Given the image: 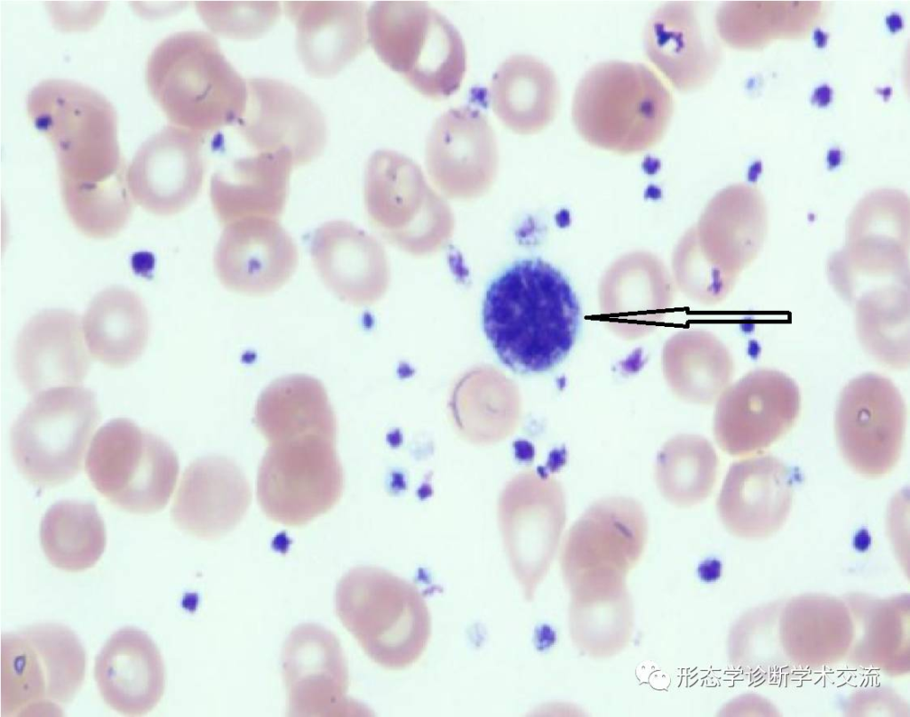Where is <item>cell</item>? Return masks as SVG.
Listing matches in <instances>:
<instances>
[{"label": "cell", "instance_id": "1", "mask_svg": "<svg viewBox=\"0 0 910 717\" xmlns=\"http://www.w3.org/2000/svg\"><path fill=\"white\" fill-rule=\"evenodd\" d=\"M27 112L56 154L60 195L74 226L91 238L116 235L133 200L113 105L82 84L47 79L28 93Z\"/></svg>", "mask_w": 910, "mask_h": 717}, {"label": "cell", "instance_id": "2", "mask_svg": "<svg viewBox=\"0 0 910 717\" xmlns=\"http://www.w3.org/2000/svg\"><path fill=\"white\" fill-rule=\"evenodd\" d=\"M580 306L567 278L539 259L515 261L489 285L483 327L499 360L523 374L547 371L570 353Z\"/></svg>", "mask_w": 910, "mask_h": 717}, {"label": "cell", "instance_id": "3", "mask_svg": "<svg viewBox=\"0 0 910 717\" xmlns=\"http://www.w3.org/2000/svg\"><path fill=\"white\" fill-rule=\"evenodd\" d=\"M148 91L172 125L203 135L243 117L247 83L203 31H182L162 40L146 65Z\"/></svg>", "mask_w": 910, "mask_h": 717}, {"label": "cell", "instance_id": "4", "mask_svg": "<svg viewBox=\"0 0 910 717\" xmlns=\"http://www.w3.org/2000/svg\"><path fill=\"white\" fill-rule=\"evenodd\" d=\"M673 97L648 66L619 60L592 67L578 84L574 127L591 146L619 155L645 151L663 138Z\"/></svg>", "mask_w": 910, "mask_h": 717}, {"label": "cell", "instance_id": "5", "mask_svg": "<svg viewBox=\"0 0 910 717\" xmlns=\"http://www.w3.org/2000/svg\"><path fill=\"white\" fill-rule=\"evenodd\" d=\"M336 613L364 653L389 670L423 654L431 635L427 605L417 586L384 569L360 566L339 581Z\"/></svg>", "mask_w": 910, "mask_h": 717}, {"label": "cell", "instance_id": "6", "mask_svg": "<svg viewBox=\"0 0 910 717\" xmlns=\"http://www.w3.org/2000/svg\"><path fill=\"white\" fill-rule=\"evenodd\" d=\"M369 41L380 60L420 94L446 99L467 70L463 38L425 1H377L367 12Z\"/></svg>", "mask_w": 910, "mask_h": 717}, {"label": "cell", "instance_id": "7", "mask_svg": "<svg viewBox=\"0 0 910 717\" xmlns=\"http://www.w3.org/2000/svg\"><path fill=\"white\" fill-rule=\"evenodd\" d=\"M86 653L68 627L36 624L1 637L2 716H58L85 675Z\"/></svg>", "mask_w": 910, "mask_h": 717}, {"label": "cell", "instance_id": "8", "mask_svg": "<svg viewBox=\"0 0 910 717\" xmlns=\"http://www.w3.org/2000/svg\"><path fill=\"white\" fill-rule=\"evenodd\" d=\"M100 418L90 389L61 386L38 394L11 427V452L19 472L43 488L73 479L82 469L85 449Z\"/></svg>", "mask_w": 910, "mask_h": 717}, {"label": "cell", "instance_id": "9", "mask_svg": "<svg viewBox=\"0 0 910 717\" xmlns=\"http://www.w3.org/2000/svg\"><path fill=\"white\" fill-rule=\"evenodd\" d=\"M909 198L898 189L879 188L851 211L844 245L827 261V276L837 294L853 304L873 287L909 284Z\"/></svg>", "mask_w": 910, "mask_h": 717}, {"label": "cell", "instance_id": "10", "mask_svg": "<svg viewBox=\"0 0 910 717\" xmlns=\"http://www.w3.org/2000/svg\"><path fill=\"white\" fill-rule=\"evenodd\" d=\"M94 488L112 505L132 514L162 510L174 490L179 460L159 435L118 418L95 434L86 459Z\"/></svg>", "mask_w": 910, "mask_h": 717}, {"label": "cell", "instance_id": "11", "mask_svg": "<svg viewBox=\"0 0 910 717\" xmlns=\"http://www.w3.org/2000/svg\"><path fill=\"white\" fill-rule=\"evenodd\" d=\"M336 442L309 436L268 444L258 470L257 497L270 520L299 527L336 506L344 485Z\"/></svg>", "mask_w": 910, "mask_h": 717}, {"label": "cell", "instance_id": "12", "mask_svg": "<svg viewBox=\"0 0 910 717\" xmlns=\"http://www.w3.org/2000/svg\"><path fill=\"white\" fill-rule=\"evenodd\" d=\"M642 505L628 497L593 503L571 525L563 542L560 568L570 592L626 583L647 542Z\"/></svg>", "mask_w": 910, "mask_h": 717}, {"label": "cell", "instance_id": "13", "mask_svg": "<svg viewBox=\"0 0 910 717\" xmlns=\"http://www.w3.org/2000/svg\"><path fill=\"white\" fill-rule=\"evenodd\" d=\"M906 408L888 378L864 373L842 389L834 414L840 453L858 474L880 478L898 464L903 448Z\"/></svg>", "mask_w": 910, "mask_h": 717}, {"label": "cell", "instance_id": "14", "mask_svg": "<svg viewBox=\"0 0 910 717\" xmlns=\"http://www.w3.org/2000/svg\"><path fill=\"white\" fill-rule=\"evenodd\" d=\"M801 407V393L792 378L772 369L752 370L719 396L715 441L730 456L758 453L793 428Z\"/></svg>", "mask_w": 910, "mask_h": 717}, {"label": "cell", "instance_id": "15", "mask_svg": "<svg viewBox=\"0 0 910 717\" xmlns=\"http://www.w3.org/2000/svg\"><path fill=\"white\" fill-rule=\"evenodd\" d=\"M248 99L237 131L254 152L289 153L295 166L310 163L326 143L318 106L303 92L272 78L247 80Z\"/></svg>", "mask_w": 910, "mask_h": 717}, {"label": "cell", "instance_id": "16", "mask_svg": "<svg viewBox=\"0 0 910 717\" xmlns=\"http://www.w3.org/2000/svg\"><path fill=\"white\" fill-rule=\"evenodd\" d=\"M205 138L172 124L148 139L127 169L132 199L160 216L177 214L188 207L204 183Z\"/></svg>", "mask_w": 910, "mask_h": 717}, {"label": "cell", "instance_id": "17", "mask_svg": "<svg viewBox=\"0 0 910 717\" xmlns=\"http://www.w3.org/2000/svg\"><path fill=\"white\" fill-rule=\"evenodd\" d=\"M283 674L291 716H339L362 713L347 697V663L337 637L315 624L292 630L282 654Z\"/></svg>", "mask_w": 910, "mask_h": 717}, {"label": "cell", "instance_id": "18", "mask_svg": "<svg viewBox=\"0 0 910 717\" xmlns=\"http://www.w3.org/2000/svg\"><path fill=\"white\" fill-rule=\"evenodd\" d=\"M299 263L298 248L278 220L250 219L225 226L213 255L215 273L227 289L263 296L282 288Z\"/></svg>", "mask_w": 910, "mask_h": 717}, {"label": "cell", "instance_id": "19", "mask_svg": "<svg viewBox=\"0 0 910 717\" xmlns=\"http://www.w3.org/2000/svg\"><path fill=\"white\" fill-rule=\"evenodd\" d=\"M793 500L789 468L772 455H760L730 466L716 506L721 521L730 533L760 538L782 526Z\"/></svg>", "mask_w": 910, "mask_h": 717}, {"label": "cell", "instance_id": "20", "mask_svg": "<svg viewBox=\"0 0 910 717\" xmlns=\"http://www.w3.org/2000/svg\"><path fill=\"white\" fill-rule=\"evenodd\" d=\"M251 492L240 467L223 456H207L185 470L172 507L173 522L204 539L220 538L242 521Z\"/></svg>", "mask_w": 910, "mask_h": 717}, {"label": "cell", "instance_id": "21", "mask_svg": "<svg viewBox=\"0 0 910 717\" xmlns=\"http://www.w3.org/2000/svg\"><path fill=\"white\" fill-rule=\"evenodd\" d=\"M79 315L65 309L44 310L23 326L15 344L17 375L33 394L81 383L91 359Z\"/></svg>", "mask_w": 910, "mask_h": 717}, {"label": "cell", "instance_id": "22", "mask_svg": "<svg viewBox=\"0 0 910 717\" xmlns=\"http://www.w3.org/2000/svg\"><path fill=\"white\" fill-rule=\"evenodd\" d=\"M94 677L105 703L127 716L153 710L165 689V667L155 641L145 632H115L95 659Z\"/></svg>", "mask_w": 910, "mask_h": 717}, {"label": "cell", "instance_id": "23", "mask_svg": "<svg viewBox=\"0 0 910 717\" xmlns=\"http://www.w3.org/2000/svg\"><path fill=\"white\" fill-rule=\"evenodd\" d=\"M283 7L296 28L299 60L315 77L337 75L367 46L361 1H285Z\"/></svg>", "mask_w": 910, "mask_h": 717}, {"label": "cell", "instance_id": "24", "mask_svg": "<svg viewBox=\"0 0 910 717\" xmlns=\"http://www.w3.org/2000/svg\"><path fill=\"white\" fill-rule=\"evenodd\" d=\"M292 166L287 152H254L215 171L210 198L219 222L227 226L250 219L278 220L285 209Z\"/></svg>", "mask_w": 910, "mask_h": 717}, {"label": "cell", "instance_id": "25", "mask_svg": "<svg viewBox=\"0 0 910 717\" xmlns=\"http://www.w3.org/2000/svg\"><path fill=\"white\" fill-rule=\"evenodd\" d=\"M498 160L494 131L478 109L451 108L436 118L428 133L426 163L444 187H481L494 174Z\"/></svg>", "mask_w": 910, "mask_h": 717}, {"label": "cell", "instance_id": "26", "mask_svg": "<svg viewBox=\"0 0 910 717\" xmlns=\"http://www.w3.org/2000/svg\"><path fill=\"white\" fill-rule=\"evenodd\" d=\"M643 44L650 61L682 92L704 86L720 62V50L706 39L697 10L690 2L659 6L646 23Z\"/></svg>", "mask_w": 910, "mask_h": 717}, {"label": "cell", "instance_id": "27", "mask_svg": "<svg viewBox=\"0 0 910 717\" xmlns=\"http://www.w3.org/2000/svg\"><path fill=\"white\" fill-rule=\"evenodd\" d=\"M529 510L504 523L507 559L528 601L547 574L566 521L563 490L554 480L537 481Z\"/></svg>", "mask_w": 910, "mask_h": 717}, {"label": "cell", "instance_id": "28", "mask_svg": "<svg viewBox=\"0 0 910 717\" xmlns=\"http://www.w3.org/2000/svg\"><path fill=\"white\" fill-rule=\"evenodd\" d=\"M254 423L268 444L309 436L337 440V419L326 390L304 374L271 382L257 401Z\"/></svg>", "mask_w": 910, "mask_h": 717}, {"label": "cell", "instance_id": "29", "mask_svg": "<svg viewBox=\"0 0 910 717\" xmlns=\"http://www.w3.org/2000/svg\"><path fill=\"white\" fill-rule=\"evenodd\" d=\"M491 108L510 131L534 134L555 118L560 92L553 70L525 54L510 56L494 73L490 86Z\"/></svg>", "mask_w": 910, "mask_h": 717}, {"label": "cell", "instance_id": "30", "mask_svg": "<svg viewBox=\"0 0 910 717\" xmlns=\"http://www.w3.org/2000/svg\"><path fill=\"white\" fill-rule=\"evenodd\" d=\"M91 355L112 368H123L143 353L149 335L147 308L134 291L114 286L90 302L83 319Z\"/></svg>", "mask_w": 910, "mask_h": 717}, {"label": "cell", "instance_id": "31", "mask_svg": "<svg viewBox=\"0 0 910 717\" xmlns=\"http://www.w3.org/2000/svg\"><path fill=\"white\" fill-rule=\"evenodd\" d=\"M823 8L818 1H731L717 10L715 26L728 45L760 49L776 40L807 37Z\"/></svg>", "mask_w": 910, "mask_h": 717}, {"label": "cell", "instance_id": "32", "mask_svg": "<svg viewBox=\"0 0 910 717\" xmlns=\"http://www.w3.org/2000/svg\"><path fill=\"white\" fill-rule=\"evenodd\" d=\"M570 595V635L581 652L606 658L627 646L635 617L626 583L577 590Z\"/></svg>", "mask_w": 910, "mask_h": 717}, {"label": "cell", "instance_id": "33", "mask_svg": "<svg viewBox=\"0 0 910 717\" xmlns=\"http://www.w3.org/2000/svg\"><path fill=\"white\" fill-rule=\"evenodd\" d=\"M857 337L864 350L880 364L907 369L909 345V284L892 283L863 291L853 303Z\"/></svg>", "mask_w": 910, "mask_h": 717}, {"label": "cell", "instance_id": "34", "mask_svg": "<svg viewBox=\"0 0 910 717\" xmlns=\"http://www.w3.org/2000/svg\"><path fill=\"white\" fill-rule=\"evenodd\" d=\"M42 549L49 562L77 572L93 567L106 547V529L91 503L62 500L44 514L39 528Z\"/></svg>", "mask_w": 910, "mask_h": 717}, {"label": "cell", "instance_id": "35", "mask_svg": "<svg viewBox=\"0 0 910 717\" xmlns=\"http://www.w3.org/2000/svg\"><path fill=\"white\" fill-rule=\"evenodd\" d=\"M719 459L706 438L682 434L669 439L660 449L655 480L660 494L679 507H690L712 492Z\"/></svg>", "mask_w": 910, "mask_h": 717}, {"label": "cell", "instance_id": "36", "mask_svg": "<svg viewBox=\"0 0 910 717\" xmlns=\"http://www.w3.org/2000/svg\"><path fill=\"white\" fill-rule=\"evenodd\" d=\"M368 242L352 224L328 221L311 240V258L320 278L339 299L362 302L367 297Z\"/></svg>", "mask_w": 910, "mask_h": 717}, {"label": "cell", "instance_id": "37", "mask_svg": "<svg viewBox=\"0 0 910 717\" xmlns=\"http://www.w3.org/2000/svg\"><path fill=\"white\" fill-rule=\"evenodd\" d=\"M729 352L714 340L706 341L690 355H671L666 363V378L680 400L708 405L719 398L733 375Z\"/></svg>", "mask_w": 910, "mask_h": 717}, {"label": "cell", "instance_id": "38", "mask_svg": "<svg viewBox=\"0 0 910 717\" xmlns=\"http://www.w3.org/2000/svg\"><path fill=\"white\" fill-rule=\"evenodd\" d=\"M196 6L212 32L235 40L260 37L281 15L276 1H197Z\"/></svg>", "mask_w": 910, "mask_h": 717}, {"label": "cell", "instance_id": "39", "mask_svg": "<svg viewBox=\"0 0 910 717\" xmlns=\"http://www.w3.org/2000/svg\"><path fill=\"white\" fill-rule=\"evenodd\" d=\"M832 91L827 85L818 88L812 97L813 103L818 106H826L831 101Z\"/></svg>", "mask_w": 910, "mask_h": 717}, {"label": "cell", "instance_id": "40", "mask_svg": "<svg viewBox=\"0 0 910 717\" xmlns=\"http://www.w3.org/2000/svg\"><path fill=\"white\" fill-rule=\"evenodd\" d=\"M887 25L893 32L899 30L902 28L901 17L896 13L890 15L887 19Z\"/></svg>", "mask_w": 910, "mask_h": 717}]
</instances>
